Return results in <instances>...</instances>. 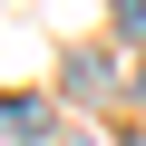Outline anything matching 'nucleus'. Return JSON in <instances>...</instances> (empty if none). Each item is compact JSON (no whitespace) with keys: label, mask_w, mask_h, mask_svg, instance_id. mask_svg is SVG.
Listing matches in <instances>:
<instances>
[{"label":"nucleus","mask_w":146,"mask_h":146,"mask_svg":"<svg viewBox=\"0 0 146 146\" xmlns=\"http://www.w3.org/2000/svg\"><path fill=\"white\" fill-rule=\"evenodd\" d=\"M58 117H49V98H0V146H39Z\"/></svg>","instance_id":"obj_1"},{"label":"nucleus","mask_w":146,"mask_h":146,"mask_svg":"<svg viewBox=\"0 0 146 146\" xmlns=\"http://www.w3.org/2000/svg\"><path fill=\"white\" fill-rule=\"evenodd\" d=\"M117 39H127V49H146V0H117Z\"/></svg>","instance_id":"obj_2"}]
</instances>
